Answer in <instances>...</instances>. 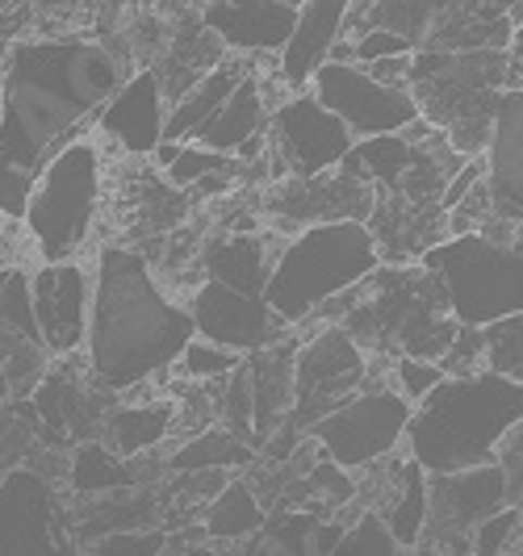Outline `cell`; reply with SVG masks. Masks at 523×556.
I'll use <instances>...</instances> for the list:
<instances>
[{
	"label": "cell",
	"instance_id": "1",
	"mask_svg": "<svg viewBox=\"0 0 523 556\" xmlns=\"http://www.w3.org/2000/svg\"><path fill=\"white\" fill-rule=\"evenodd\" d=\"M92 306L84 334V372L97 390L130 393L172 372L194 339V323L155 280L138 248L101 243L92 255Z\"/></svg>",
	"mask_w": 523,
	"mask_h": 556
},
{
	"label": "cell",
	"instance_id": "2",
	"mask_svg": "<svg viewBox=\"0 0 523 556\" xmlns=\"http://www.w3.org/2000/svg\"><path fill=\"white\" fill-rule=\"evenodd\" d=\"M523 427V386L490 372L444 377L411 410L402 431L407 460L423 477L495 465L498 444Z\"/></svg>",
	"mask_w": 523,
	"mask_h": 556
},
{
	"label": "cell",
	"instance_id": "3",
	"mask_svg": "<svg viewBox=\"0 0 523 556\" xmlns=\"http://www.w3.org/2000/svg\"><path fill=\"white\" fill-rule=\"evenodd\" d=\"M67 34H34L4 51L0 67V164L38 172L59 147L80 139L92 113L72 97L63 72Z\"/></svg>",
	"mask_w": 523,
	"mask_h": 556
},
{
	"label": "cell",
	"instance_id": "4",
	"mask_svg": "<svg viewBox=\"0 0 523 556\" xmlns=\"http://www.w3.org/2000/svg\"><path fill=\"white\" fill-rule=\"evenodd\" d=\"M344 331L357 339L369 361H427L440 364L457 323L448 318L440 285L419 264H382L357 285V306L344 314Z\"/></svg>",
	"mask_w": 523,
	"mask_h": 556
},
{
	"label": "cell",
	"instance_id": "5",
	"mask_svg": "<svg viewBox=\"0 0 523 556\" xmlns=\"http://www.w3.org/2000/svg\"><path fill=\"white\" fill-rule=\"evenodd\" d=\"M382 268L373 235L360 223L306 226L289 235L273 260V273L264 285V306L298 331L319 306L344 298Z\"/></svg>",
	"mask_w": 523,
	"mask_h": 556
},
{
	"label": "cell",
	"instance_id": "6",
	"mask_svg": "<svg viewBox=\"0 0 523 556\" xmlns=\"http://www.w3.org/2000/svg\"><path fill=\"white\" fill-rule=\"evenodd\" d=\"M101 205H105V155L101 142L84 130L80 139L59 147L29 189L22 235L34 251V264L84 260L92 230L101 223Z\"/></svg>",
	"mask_w": 523,
	"mask_h": 556
},
{
	"label": "cell",
	"instance_id": "7",
	"mask_svg": "<svg viewBox=\"0 0 523 556\" xmlns=\"http://www.w3.org/2000/svg\"><path fill=\"white\" fill-rule=\"evenodd\" d=\"M414 264L440 285L444 309L457 327L482 331L523 309V264L515 243H495L477 230L448 235Z\"/></svg>",
	"mask_w": 523,
	"mask_h": 556
},
{
	"label": "cell",
	"instance_id": "8",
	"mask_svg": "<svg viewBox=\"0 0 523 556\" xmlns=\"http://www.w3.org/2000/svg\"><path fill=\"white\" fill-rule=\"evenodd\" d=\"M369 386V356L357 348V339L344 327H298V352H294V397L289 418L306 435L314 422L335 415L344 402H352Z\"/></svg>",
	"mask_w": 523,
	"mask_h": 556
},
{
	"label": "cell",
	"instance_id": "9",
	"mask_svg": "<svg viewBox=\"0 0 523 556\" xmlns=\"http://www.w3.org/2000/svg\"><path fill=\"white\" fill-rule=\"evenodd\" d=\"M0 556H80L76 506L38 469L0 473Z\"/></svg>",
	"mask_w": 523,
	"mask_h": 556
},
{
	"label": "cell",
	"instance_id": "10",
	"mask_svg": "<svg viewBox=\"0 0 523 556\" xmlns=\"http://www.w3.org/2000/svg\"><path fill=\"white\" fill-rule=\"evenodd\" d=\"M407 422H411V406L389 386H373V390H360L352 402H344L323 422H314L306 431V440L319 447V456L331 460L335 469L364 473L389 456H398Z\"/></svg>",
	"mask_w": 523,
	"mask_h": 556
},
{
	"label": "cell",
	"instance_id": "11",
	"mask_svg": "<svg viewBox=\"0 0 523 556\" xmlns=\"http://www.w3.org/2000/svg\"><path fill=\"white\" fill-rule=\"evenodd\" d=\"M352 135L331 117L310 92L285 97L264 126V160L273 180H314L344 164Z\"/></svg>",
	"mask_w": 523,
	"mask_h": 556
},
{
	"label": "cell",
	"instance_id": "12",
	"mask_svg": "<svg viewBox=\"0 0 523 556\" xmlns=\"http://www.w3.org/2000/svg\"><path fill=\"white\" fill-rule=\"evenodd\" d=\"M498 510H507L498 465L427 477V515L411 556H469L473 531Z\"/></svg>",
	"mask_w": 523,
	"mask_h": 556
},
{
	"label": "cell",
	"instance_id": "13",
	"mask_svg": "<svg viewBox=\"0 0 523 556\" xmlns=\"http://www.w3.org/2000/svg\"><path fill=\"white\" fill-rule=\"evenodd\" d=\"M306 92L352 135V142L389 139L419 122L414 97L407 88L369 80L357 63H323Z\"/></svg>",
	"mask_w": 523,
	"mask_h": 556
},
{
	"label": "cell",
	"instance_id": "14",
	"mask_svg": "<svg viewBox=\"0 0 523 556\" xmlns=\"http://www.w3.org/2000/svg\"><path fill=\"white\" fill-rule=\"evenodd\" d=\"M88 306H92V268L88 260L63 264H29V314L38 348L55 361L84 352L88 334Z\"/></svg>",
	"mask_w": 523,
	"mask_h": 556
},
{
	"label": "cell",
	"instance_id": "15",
	"mask_svg": "<svg viewBox=\"0 0 523 556\" xmlns=\"http://www.w3.org/2000/svg\"><path fill=\"white\" fill-rule=\"evenodd\" d=\"M180 306L194 323V339L214 343V348L235 352V356L264 352L276 339L289 334V327L264 306V298H244V293L210 285V280H197Z\"/></svg>",
	"mask_w": 523,
	"mask_h": 556
},
{
	"label": "cell",
	"instance_id": "16",
	"mask_svg": "<svg viewBox=\"0 0 523 556\" xmlns=\"http://www.w3.org/2000/svg\"><path fill=\"white\" fill-rule=\"evenodd\" d=\"M269 214H273L276 235H298L306 226H331V223H369L377 193L369 185H360L352 176H344L339 167L314 180H273L264 197Z\"/></svg>",
	"mask_w": 523,
	"mask_h": 556
},
{
	"label": "cell",
	"instance_id": "17",
	"mask_svg": "<svg viewBox=\"0 0 523 556\" xmlns=\"http://www.w3.org/2000/svg\"><path fill=\"white\" fill-rule=\"evenodd\" d=\"M164 92L151 76V67H138L135 76L92 113L88 135L97 142H110L126 160H151L155 147L164 142Z\"/></svg>",
	"mask_w": 523,
	"mask_h": 556
},
{
	"label": "cell",
	"instance_id": "18",
	"mask_svg": "<svg viewBox=\"0 0 523 556\" xmlns=\"http://www.w3.org/2000/svg\"><path fill=\"white\" fill-rule=\"evenodd\" d=\"M201 29L219 42L226 55H281L289 42L298 4L294 0H214L197 4Z\"/></svg>",
	"mask_w": 523,
	"mask_h": 556
},
{
	"label": "cell",
	"instance_id": "19",
	"mask_svg": "<svg viewBox=\"0 0 523 556\" xmlns=\"http://www.w3.org/2000/svg\"><path fill=\"white\" fill-rule=\"evenodd\" d=\"M482 189L490 218L507 226H520L523 214V97L502 92L498 97L490 142L482 151Z\"/></svg>",
	"mask_w": 523,
	"mask_h": 556
},
{
	"label": "cell",
	"instance_id": "20",
	"mask_svg": "<svg viewBox=\"0 0 523 556\" xmlns=\"http://www.w3.org/2000/svg\"><path fill=\"white\" fill-rule=\"evenodd\" d=\"M344 13H348V0H310L298 4V22L289 42L281 47L276 63V84L285 92H306L314 72L331 59V47L344 38Z\"/></svg>",
	"mask_w": 523,
	"mask_h": 556
},
{
	"label": "cell",
	"instance_id": "21",
	"mask_svg": "<svg viewBox=\"0 0 523 556\" xmlns=\"http://www.w3.org/2000/svg\"><path fill=\"white\" fill-rule=\"evenodd\" d=\"M520 4H436L432 29L419 51L473 55V51H507L520 29Z\"/></svg>",
	"mask_w": 523,
	"mask_h": 556
},
{
	"label": "cell",
	"instance_id": "22",
	"mask_svg": "<svg viewBox=\"0 0 523 556\" xmlns=\"http://www.w3.org/2000/svg\"><path fill=\"white\" fill-rule=\"evenodd\" d=\"M276 251H281V243L264 230H222L197 255V268H201L197 280L235 289L244 298H264Z\"/></svg>",
	"mask_w": 523,
	"mask_h": 556
},
{
	"label": "cell",
	"instance_id": "23",
	"mask_svg": "<svg viewBox=\"0 0 523 556\" xmlns=\"http://www.w3.org/2000/svg\"><path fill=\"white\" fill-rule=\"evenodd\" d=\"M294 352H298V331L276 339L273 348L244 356L248 368V393H251V447L273 435L276 427H285L289 418V397H294Z\"/></svg>",
	"mask_w": 523,
	"mask_h": 556
},
{
	"label": "cell",
	"instance_id": "24",
	"mask_svg": "<svg viewBox=\"0 0 523 556\" xmlns=\"http://www.w3.org/2000/svg\"><path fill=\"white\" fill-rule=\"evenodd\" d=\"M160 473L164 469H147V456L122 460L101 440H88V444L72 447V456L63 465V485L72 490L67 494L72 502H97L105 494H122V490H151Z\"/></svg>",
	"mask_w": 523,
	"mask_h": 556
},
{
	"label": "cell",
	"instance_id": "25",
	"mask_svg": "<svg viewBox=\"0 0 523 556\" xmlns=\"http://www.w3.org/2000/svg\"><path fill=\"white\" fill-rule=\"evenodd\" d=\"M264 126H269V105H264V92H260L256 72H248L244 80L235 84V92L219 105V113L197 130L194 142H201L214 155L235 160L248 142L264 139Z\"/></svg>",
	"mask_w": 523,
	"mask_h": 556
},
{
	"label": "cell",
	"instance_id": "26",
	"mask_svg": "<svg viewBox=\"0 0 523 556\" xmlns=\"http://www.w3.org/2000/svg\"><path fill=\"white\" fill-rule=\"evenodd\" d=\"M105 440L113 456L122 460H138L151 456L176 431V397H142V402H126V406H110L105 415Z\"/></svg>",
	"mask_w": 523,
	"mask_h": 556
},
{
	"label": "cell",
	"instance_id": "27",
	"mask_svg": "<svg viewBox=\"0 0 523 556\" xmlns=\"http://www.w3.org/2000/svg\"><path fill=\"white\" fill-rule=\"evenodd\" d=\"M344 535V519H319L310 510L276 506L251 540V556H331Z\"/></svg>",
	"mask_w": 523,
	"mask_h": 556
},
{
	"label": "cell",
	"instance_id": "28",
	"mask_svg": "<svg viewBox=\"0 0 523 556\" xmlns=\"http://www.w3.org/2000/svg\"><path fill=\"white\" fill-rule=\"evenodd\" d=\"M248 72H251L248 59H235V55L222 59L206 80H197L194 88L164 113V142H194L197 130L219 113V105L235 92V84L244 80Z\"/></svg>",
	"mask_w": 523,
	"mask_h": 556
},
{
	"label": "cell",
	"instance_id": "29",
	"mask_svg": "<svg viewBox=\"0 0 523 556\" xmlns=\"http://www.w3.org/2000/svg\"><path fill=\"white\" fill-rule=\"evenodd\" d=\"M264 519H269V510L251 494L248 477H231L226 490L201 510V531L210 544H244V540L260 535Z\"/></svg>",
	"mask_w": 523,
	"mask_h": 556
},
{
	"label": "cell",
	"instance_id": "30",
	"mask_svg": "<svg viewBox=\"0 0 523 556\" xmlns=\"http://www.w3.org/2000/svg\"><path fill=\"white\" fill-rule=\"evenodd\" d=\"M423 515H427V477L419 473L407 456H398V473H394V485H389V502L377 510V519L389 531V540L407 556L419 544Z\"/></svg>",
	"mask_w": 523,
	"mask_h": 556
},
{
	"label": "cell",
	"instance_id": "31",
	"mask_svg": "<svg viewBox=\"0 0 523 556\" xmlns=\"http://www.w3.org/2000/svg\"><path fill=\"white\" fill-rule=\"evenodd\" d=\"M256 465V452L248 444H239L235 435H226L222 427H210L201 435H189L185 444L172 452L164 469L172 477L176 473H235Z\"/></svg>",
	"mask_w": 523,
	"mask_h": 556
},
{
	"label": "cell",
	"instance_id": "32",
	"mask_svg": "<svg viewBox=\"0 0 523 556\" xmlns=\"http://www.w3.org/2000/svg\"><path fill=\"white\" fill-rule=\"evenodd\" d=\"M482 372L520 381L523 377V314L482 327Z\"/></svg>",
	"mask_w": 523,
	"mask_h": 556
},
{
	"label": "cell",
	"instance_id": "33",
	"mask_svg": "<svg viewBox=\"0 0 523 556\" xmlns=\"http://www.w3.org/2000/svg\"><path fill=\"white\" fill-rule=\"evenodd\" d=\"M0 327L13 331L17 339H26L29 348H38L34 314H29V264L0 273ZM38 352H42V348H38Z\"/></svg>",
	"mask_w": 523,
	"mask_h": 556
},
{
	"label": "cell",
	"instance_id": "34",
	"mask_svg": "<svg viewBox=\"0 0 523 556\" xmlns=\"http://www.w3.org/2000/svg\"><path fill=\"white\" fill-rule=\"evenodd\" d=\"M331 556H407L394 540L389 531L382 528V519L373 510H357L348 523H344V535L339 544L331 548Z\"/></svg>",
	"mask_w": 523,
	"mask_h": 556
},
{
	"label": "cell",
	"instance_id": "35",
	"mask_svg": "<svg viewBox=\"0 0 523 556\" xmlns=\"http://www.w3.org/2000/svg\"><path fill=\"white\" fill-rule=\"evenodd\" d=\"M523 510L507 506L490 515L482 528L473 531V544H469V556H511L523 553Z\"/></svg>",
	"mask_w": 523,
	"mask_h": 556
},
{
	"label": "cell",
	"instance_id": "36",
	"mask_svg": "<svg viewBox=\"0 0 523 556\" xmlns=\"http://www.w3.org/2000/svg\"><path fill=\"white\" fill-rule=\"evenodd\" d=\"M239 364H244V356L222 352V348L201 343V339H189L185 352L172 364V372H180V377H189V381H222V377H231Z\"/></svg>",
	"mask_w": 523,
	"mask_h": 556
},
{
	"label": "cell",
	"instance_id": "37",
	"mask_svg": "<svg viewBox=\"0 0 523 556\" xmlns=\"http://www.w3.org/2000/svg\"><path fill=\"white\" fill-rule=\"evenodd\" d=\"M440 381H444L440 364L407 361V356H398V361L386 364V386L394 393H398V397H402V402H407L411 410L419 406V402H423V397H427V393L436 390Z\"/></svg>",
	"mask_w": 523,
	"mask_h": 556
},
{
	"label": "cell",
	"instance_id": "38",
	"mask_svg": "<svg viewBox=\"0 0 523 556\" xmlns=\"http://www.w3.org/2000/svg\"><path fill=\"white\" fill-rule=\"evenodd\" d=\"M167 531L151 528V531H113V535H101L92 544H84L80 556H164L167 553Z\"/></svg>",
	"mask_w": 523,
	"mask_h": 556
},
{
	"label": "cell",
	"instance_id": "39",
	"mask_svg": "<svg viewBox=\"0 0 523 556\" xmlns=\"http://www.w3.org/2000/svg\"><path fill=\"white\" fill-rule=\"evenodd\" d=\"M235 473H176V494H172V506L180 510V515H189V510H206L210 502L219 498L222 490H226V481Z\"/></svg>",
	"mask_w": 523,
	"mask_h": 556
},
{
	"label": "cell",
	"instance_id": "40",
	"mask_svg": "<svg viewBox=\"0 0 523 556\" xmlns=\"http://www.w3.org/2000/svg\"><path fill=\"white\" fill-rule=\"evenodd\" d=\"M495 465L502 473V490H507V506L523 510V427H515L495 452Z\"/></svg>",
	"mask_w": 523,
	"mask_h": 556
},
{
	"label": "cell",
	"instance_id": "41",
	"mask_svg": "<svg viewBox=\"0 0 523 556\" xmlns=\"http://www.w3.org/2000/svg\"><path fill=\"white\" fill-rule=\"evenodd\" d=\"M440 372L444 377H473V372H482V331L457 327L448 352L440 356Z\"/></svg>",
	"mask_w": 523,
	"mask_h": 556
},
{
	"label": "cell",
	"instance_id": "42",
	"mask_svg": "<svg viewBox=\"0 0 523 556\" xmlns=\"http://www.w3.org/2000/svg\"><path fill=\"white\" fill-rule=\"evenodd\" d=\"M29 189H34V176H29V172L0 164V223L22 226L26 205H29Z\"/></svg>",
	"mask_w": 523,
	"mask_h": 556
},
{
	"label": "cell",
	"instance_id": "43",
	"mask_svg": "<svg viewBox=\"0 0 523 556\" xmlns=\"http://www.w3.org/2000/svg\"><path fill=\"white\" fill-rule=\"evenodd\" d=\"M348 47H352V63H357V67L382 63V59H407V55H414L411 42H402V38H394V34H382V29H369V34H360V38H352Z\"/></svg>",
	"mask_w": 523,
	"mask_h": 556
},
{
	"label": "cell",
	"instance_id": "44",
	"mask_svg": "<svg viewBox=\"0 0 523 556\" xmlns=\"http://www.w3.org/2000/svg\"><path fill=\"white\" fill-rule=\"evenodd\" d=\"M180 556H226L219 548V544H210V540H201V544H189V548H185V553Z\"/></svg>",
	"mask_w": 523,
	"mask_h": 556
},
{
	"label": "cell",
	"instance_id": "45",
	"mask_svg": "<svg viewBox=\"0 0 523 556\" xmlns=\"http://www.w3.org/2000/svg\"><path fill=\"white\" fill-rule=\"evenodd\" d=\"M511 556H523V553H511Z\"/></svg>",
	"mask_w": 523,
	"mask_h": 556
},
{
	"label": "cell",
	"instance_id": "46",
	"mask_svg": "<svg viewBox=\"0 0 523 556\" xmlns=\"http://www.w3.org/2000/svg\"><path fill=\"white\" fill-rule=\"evenodd\" d=\"M0 13H4V4H0Z\"/></svg>",
	"mask_w": 523,
	"mask_h": 556
}]
</instances>
